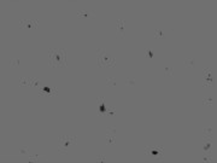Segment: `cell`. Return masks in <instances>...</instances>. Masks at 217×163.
<instances>
[{
  "label": "cell",
  "mask_w": 217,
  "mask_h": 163,
  "mask_svg": "<svg viewBox=\"0 0 217 163\" xmlns=\"http://www.w3.org/2000/svg\"><path fill=\"white\" fill-rule=\"evenodd\" d=\"M48 58V65L52 68H65L66 66V51L64 48H50Z\"/></svg>",
  "instance_id": "cell-1"
},
{
  "label": "cell",
  "mask_w": 217,
  "mask_h": 163,
  "mask_svg": "<svg viewBox=\"0 0 217 163\" xmlns=\"http://www.w3.org/2000/svg\"><path fill=\"white\" fill-rule=\"evenodd\" d=\"M145 155L147 161L163 162L164 161V147L162 145H147L145 147Z\"/></svg>",
  "instance_id": "cell-2"
},
{
  "label": "cell",
  "mask_w": 217,
  "mask_h": 163,
  "mask_svg": "<svg viewBox=\"0 0 217 163\" xmlns=\"http://www.w3.org/2000/svg\"><path fill=\"white\" fill-rule=\"evenodd\" d=\"M96 57H98V68H104V66L114 68L116 65V59L112 56H110L105 51V48L96 50Z\"/></svg>",
  "instance_id": "cell-3"
},
{
  "label": "cell",
  "mask_w": 217,
  "mask_h": 163,
  "mask_svg": "<svg viewBox=\"0 0 217 163\" xmlns=\"http://www.w3.org/2000/svg\"><path fill=\"white\" fill-rule=\"evenodd\" d=\"M77 137L76 135H59L58 138V152L65 155L68 153L69 146L76 144Z\"/></svg>",
  "instance_id": "cell-4"
},
{
  "label": "cell",
  "mask_w": 217,
  "mask_h": 163,
  "mask_svg": "<svg viewBox=\"0 0 217 163\" xmlns=\"http://www.w3.org/2000/svg\"><path fill=\"white\" fill-rule=\"evenodd\" d=\"M37 94L43 98H51V97H54V95L58 94V90L54 86H48V85L42 84L39 90H37Z\"/></svg>",
  "instance_id": "cell-5"
},
{
  "label": "cell",
  "mask_w": 217,
  "mask_h": 163,
  "mask_svg": "<svg viewBox=\"0 0 217 163\" xmlns=\"http://www.w3.org/2000/svg\"><path fill=\"white\" fill-rule=\"evenodd\" d=\"M37 24H39V21L37 19H21L19 21V28L25 32L35 30L37 28Z\"/></svg>",
  "instance_id": "cell-6"
},
{
  "label": "cell",
  "mask_w": 217,
  "mask_h": 163,
  "mask_svg": "<svg viewBox=\"0 0 217 163\" xmlns=\"http://www.w3.org/2000/svg\"><path fill=\"white\" fill-rule=\"evenodd\" d=\"M95 11L94 10H79L77 11V17L81 19L83 23H87L89 19L95 18Z\"/></svg>",
  "instance_id": "cell-7"
},
{
  "label": "cell",
  "mask_w": 217,
  "mask_h": 163,
  "mask_svg": "<svg viewBox=\"0 0 217 163\" xmlns=\"http://www.w3.org/2000/svg\"><path fill=\"white\" fill-rule=\"evenodd\" d=\"M203 86L204 87H211L215 85L214 82V76H212V73H211V69L210 68H205L203 70Z\"/></svg>",
  "instance_id": "cell-8"
},
{
  "label": "cell",
  "mask_w": 217,
  "mask_h": 163,
  "mask_svg": "<svg viewBox=\"0 0 217 163\" xmlns=\"http://www.w3.org/2000/svg\"><path fill=\"white\" fill-rule=\"evenodd\" d=\"M96 102H98V115L100 117H106L109 106L106 105V103L104 102V97H98Z\"/></svg>",
  "instance_id": "cell-9"
},
{
  "label": "cell",
  "mask_w": 217,
  "mask_h": 163,
  "mask_svg": "<svg viewBox=\"0 0 217 163\" xmlns=\"http://www.w3.org/2000/svg\"><path fill=\"white\" fill-rule=\"evenodd\" d=\"M116 27H117V33H116V38H125V30H124V21L123 19H117L116 22Z\"/></svg>",
  "instance_id": "cell-10"
},
{
  "label": "cell",
  "mask_w": 217,
  "mask_h": 163,
  "mask_svg": "<svg viewBox=\"0 0 217 163\" xmlns=\"http://www.w3.org/2000/svg\"><path fill=\"white\" fill-rule=\"evenodd\" d=\"M211 147H212V137H203V152L211 153Z\"/></svg>",
  "instance_id": "cell-11"
},
{
  "label": "cell",
  "mask_w": 217,
  "mask_h": 163,
  "mask_svg": "<svg viewBox=\"0 0 217 163\" xmlns=\"http://www.w3.org/2000/svg\"><path fill=\"white\" fill-rule=\"evenodd\" d=\"M19 86L21 87H33V77H21Z\"/></svg>",
  "instance_id": "cell-12"
},
{
  "label": "cell",
  "mask_w": 217,
  "mask_h": 163,
  "mask_svg": "<svg viewBox=\"0 0 217 163\" xmlns=\"http://www.w3.org/2000/svg\"><path fill=\"white\" fill-rule=\"evenodd\" d=\"M183 66L186 68H194L196 66V58H185L183 59Z\"/></svg>",
  "instance_id": "cell-13"
},
{
  "label": "cell",
  "mask_w": 217,
  "mask_h": 163,
  "mask_svg": "<svg viewBox=\"0 0 217 163\" xmlns=\"http://www.w3.org/2000/svg\"><path fill=\"white\" fill-rule=\"evenodd\" d=\"M214 97H211V95H205V97L203 98V105L204 106H211L214 104Z\"/></svg>",
  "instance_id": "cell-14"
},
{
  "label": "cell",
  "mask_w": 217,
  "mask_h": 163,
  "mask_svg": "<svg viewBox=\"0 0 217 163\" xmlns=\"http://www.w3.org/2000/svg\"><path fill=\"white\" fill-rule=\"evenodd\" d=\"M164 76H170L173 77L174 76V68L171 65H165L164 66Z\"/></svg>",
  "instance_id": "cell-15"
},
{
  "label": "cell",
  "mask_w": 217,
  "mask_h": 163,
  "mask_svg": "<svg viewBox=\"0 0 217 163\" xmlns=\"http://www.w3.org/2000/svg\"><path fill=\"white\" fill-rule=\"evenodd\" d=\"M203 134L207 137H212L214 135V127L212 126H205L203 128Z\"/></svg>",
  "instance_id": "cell-16"
},
{
  "label": "cell",
  "mask_w": 217,
  "mask_h": 163,
  "mask_svg": "<svg viewBox=\"0 0 217 163\" xmlns=\"http://www.w3.org/2000/svg\"><path fill=\"white\" fill-rule=\"evenodd\" d=\"M145 57L147 59H149V61H152V59L154 58V51H153L152 47H147L145 50Z\"/></svg>",
  "instance_id": "cell-17"
},
{
  "label": "cell",
  "mask_w": 217,
  "mask_h": 163,
  "mask_svg": "<svg viewBox=\"0 0 217 163\" xmlns=\"http://www.w3.org/2000/svg\"><path fill=\"white\" fill-rule=\"evenodd\" d=\"M154 38L157 40H162V39L165 38V34H164V32L162 30L161 28H157L156 30H154Z\"/></svg>",
  "instance_id": "cell-18"
},
{
  "label": "cell",
  "mask_w": 217,
  "mask_h": 163,
  "mask_svg": "<svg viewBox=\"0 0 217 163\" xmlns=\"http://www.w3.org/2000/svg\"><path fill=\"white\" fill-rule=\"evenodd\" d=\"M116 144V135L106 134V145H115Z\"/></svg>",
  "instance_id": "cell-19"
},
{
  "label": "cell",
  "mask_w": 217,
  "mask_h": 163,
  "mask_svg": "<svg viewBox=\"0 0 217 163\" xmlns=\"http://www.w3.org/2000/svg\"><path fill=\"white\" fill-rule=\"evenodd\" d=\"M19 63H21L19 58H17V57H12V58L10 59V68H17V66L19 65Z\"/></svg>",
  "instance_id": "cell-20"
},
{
  "label": "cell",
  "mask_w": 217,
  "mask_h": 163,
  "mask_svg": "<svg viewBox=\"0 0 217 163\" xmlns=\"http://www.w3.org/2000/svg\"><path fill=\"white\" fill-rule=\"evenodd\" d=\"M42 157H43V155H30L28 162H40L41 161L40 158H42Z\"/></svg>",
  "instance_id": "cell-21"
},
{
  "label": "cell",
  "mask_w": 217,
  "mask_h": 163,
  "mask_svg": "<svg viewBox=\"0 0 217 163\" xmlns=\"http://www.w3.org/2000/svg\"><path fill=\"white\" fill-rule=\"evenodd\" d=\"M201 161L203 162H215L211 153H207V152H203V158H201Z\"/></svg>",
  "instance_id": "cell-22"
},
{
  "label": "cell",
  "mask_w": 217,
  "mask_h": 163,
  "mask_svg": "<svg viewBox=\"0 0 217 163\" xmlns=\"http://www.w3.org/2000/svg\"><path fill=\"white\" fill-rule=\"evenodd\" d=\"M135 85H136V80L134 79V77H127V79H125V86L134 87Z\"/></svg>",
  "instance_id": "cell-23"
},
{
  "label": "cell",
  "mask_w": 217,
  "mask_h": 163,
  "mask_svg": "<svg viewBox=\"0 0 217 163\" xmlns=\"http://www.w3.org/2000/svg\"><path fill=\"white\" fill-rule=\"evenodd\" d=\"M107 87L111 86V87H116L117 86V82H116V80L114 77H107L106 79V84H105Z\"/></svg>",
  "instance_id": "cell-24"
},
{
  "label": "cell",
  "mask_w": 217,
  "mask_h": 163,
  "mask_svg": "<svg viewBox=\"0 0 217 163\" xmlns=\"http://www.w3.org/2000/svg\"><path fill=\"white\" fill-rule=\"evenodd\" d=\"M116 132H117V128L115 127V126H107V127H106V134L116 135Z\"/></svg>",
  "instance_id": "cell-25"
},
{
  "label": "cell",
  "mask_w": 217,
  "mask_h": 163,
  "mask_svg": "<svg viewBox=\"0 0 217 163\" xmlns=\"http://www.w3.org/2000/svg\"><path fill=\"white\" fill-rule=\"evenodd\" d=\"M116 115V110H115V108H112V106H109V109H107V113H106V117H109V118H112Z\"/></svg>",
  "instance_id": "cell-26"
},
{
  "label": "cell",
  "mask_w": 217,
  "mask_h": 163,
  "mask_svg": "<svg viewBox=\"0 0 217 163\" xmlns=\"http://www.w3.org/2000/svg\"><path fill=\"white\" fill-rule=\"evenodd\" d=\"M19 153L21 155H28V156H30V150H29L28 146H22L19 149Z\"/></svg>",
  "instance_id": "cell-27"
},
{
  "label": "cell",
  "mask_w": 217,
  "mask_h": 163,
  "mask_svg": "<svg viewBox=\"0 0 217 163\" xmlns=\"http://www.w3.org/2000/svg\"><path fill=\"white\" fill-rule=\"evenodd\" d=\"M95 161L96 162H105L106 161V156H105V155H98V156L95 157Z\"/></svg>",
  "instance_id": "cell-28"
}]
</instances>
